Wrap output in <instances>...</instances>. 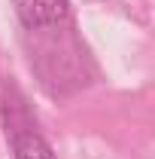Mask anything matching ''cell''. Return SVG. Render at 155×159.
Returning <instances> with one entry per match:
<instances>
[{
    "label": "cell",
    "instance_id": "1",
    "mask_svg": "<svg viewBox=\"0 0 155 159\" xmlns=\"http://www.w3.org/2000/svg\"><path fill=\"white\" fill-rule=\"evenodd\" d=\"M12 6L27 31L58 28L70 19V0H12Z\"/></svg>",
    "mask_w": 155,
    "mask_h": 159
},
{
    "label": "cell",
    "instance_id": "2",
    "mask_svg": "<svg viewBox=\"0 0 155 159\" xmlns=\"http://www.w3.org/2000/svg\"><path fill=\"white\" fill-rule=\"evenodd\" d=\"M12 125V153L15 159H55L52 144L40 135L34 125H15V122H6Z\"/></svg>",
    "mask_w": 155,
    "mask_h": 159
}]
</instances>
